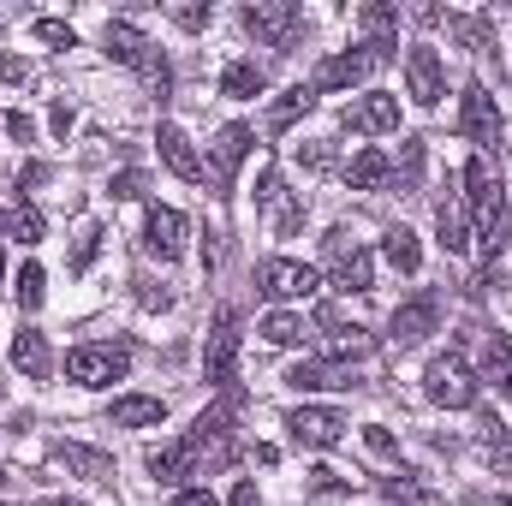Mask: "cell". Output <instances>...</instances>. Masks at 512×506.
Segmentation results:
<instances>
[{
	"label": "cell",
	"mask_w": 512,
	"mask_h": 506,
	"mask_svg": "<svg viewBox=\"0 0 512 506\" xmlns=\"http://www.w3.org/2000/svg\"><path fill=\"white\" fill-rule=\"evenodd\" d=\"M0 239H18V245H42V215L30 203L18 209H0Z\"/></svg>",
	"instance_id": "cell-29"
},
{
	"label": "cell",
	"mask_w": 512,
	"mask_h": 506,
	"mask_svg": "<svg viewBox=\"0 0 512 506\" xmlns=\"http://www.w3.org/2000/svg\"><path fill=\"white\" fill-rule=\"evenodd\" d=\"M143 239H149V251L161 256V262H173V256L185 251V215L179 209H149Z\"/></svg>",
	"instance_id": "cell-18"
},
{
	"label": "cell",
	"mask_w": 512,
	"mask_h": 506,
	"mask_svg": "<svg viewBox=\"0 0 512 506\" xmlns=\"http://www.w3.org/2000/svg\"><path fill=\"white\" fill-rule=\"evenodd\" d=\"M387 54H393V42H358V48H346V54H328L322 66H316V78H310V90H352V84H364L376 66H387Z\"/></svg>",
	"instance_id": "cell-2"
},
{
	"label": "cell",
	"mask_w": 512,
	"mask_h": 506,
	"mask_svg": "<svg viewBox=\"0 0 512 506\" xmlns=\"http://www.w3.org/2000/svg\"><path fill=\"white\" fill-rule=\"evenodd\" d=\"M173 18H179V24H185V30H203V24H209V6H179V12H173Z\"/></svg>",
	"instance_id": "cell-44"
},
{
	"label": "cell",
	"mask_w": 512,
	"mask_h": 506,
	"mask_svg": "<svg viewBox=\"0 0 512 506\" xmlns=\"http://www.w3.org/2000/svg\"><path fill=\"white\" fill-rule=\"evenodd\" d=\"M399 24V12L393 6H364V30H376V42H387V30Z\"/></svg>",
	"instance_id": "cell-38"
},
{
	"label": "cell",
	"mask_w": 512,
	"mask_h": 506,
	"mask_svg": "<svg viewBox=\"0 0 512 506\" xmlns=\"http://www.w3.org/2000/svg\"><path fill=\"white\" fill-rule=\"evenodd\" d=\"M256 292L274 298V304L310 298V292H316V268H310V262H292V256H268V262H256Z\"/></svg>",
	"instance_id": "cell-4"
},
{
	"label": "cell",
	"mask_w": 512,
	"mask_h": 506,
	"mask_svg": "<svg viewBox=\"0 0 512 506\" xmlns=\"http://www.w3.org/2000/svg\"><path fill=\"white\" fill-rule=\"evenodd\" d=\"M137 286H143V292H137V304H143V310H167V304H173V298H167V286H149V280H137Z\"/></svg>",
	"instance_id": "cell-40"
},
{
	"label": "cell",
	"mask_w": 512,
	"mask_h": 506,
	"mask_svg": "<svg viewBox=\"0 0 512 506\" xmlns=\"http://www.w3.org/2000/svg\"><path fill=\"white\" fill-rule=\"evenodd\" d=\"M286 381H292L298 393H322V387H358L346 364H328V358H316V364H298Z\"/></svg>",
	"instance_id": "cell-22"
},
{
	"label": "cell",
	"mask_w": 512,
	"mask_h": 506,
	"mask_svg": "<svg viewBox=\"0 0 512 506\" xmlns=\"http://www.w3.org/2000/svg\"><path fill=\"white\" fill-rule=\"evenodd\" d=\"M149 471H155V483H185V477H197L203 471V459H197V447H191V435L185 441H167V447H149Z\"/></svg>",
	"instance_id": "cell-15"
},
{
	"label": "cell",
	"mask_w": 512,
	"mask_h": 506,
	"mask_svg": "<svg viewBox=\"0 0 512 506\" xmlns=\"http://www.w3.org/2000/svg\"><path fill=\"white\" fill-rule=\"evenodd\" d=\"M42 292H48V274H42L36 262H24V268H18V304H24V310H36V304H42Z\"/></svg>",
	"instance_id": "cell-35"
},
{
	"label": "cell",
	"mask_w": 512,
	"mask_h": 506,
	"mask_svg": "<svg viewBox=\"0 0 512 506\" xmlns=\"http://www.w3.org/2000/svg\"><path fill=\"white\" fill-rule=\"evenodd\" d=\"M0 280H6V262H0ZM0 292H6V286H0Z\"/></svg>",
	"instance_id": "cell-50"
},
{
	"label": "cell",
	"mask_w": 512,
	"mask_h": 506,
	"mask_svg": "<svg viewBox=\"0 0 512 506\" xmlns=\"http://www.w3.org/2000/svg\"><path fill=\"white\" fill-rule=\"evenodd\" d=\"M417 173H423V143L411 137V143H405V155H399V167H393L399 191H417Z\"/></svg>",
	"instance_id": "cell-36"
},
{
	"label": "cell",
	"mask_w": 512,
	"mask_h": 506,
	"mask_svg": "<svg viewBox=\"0 0 512 506\" xmlns=\"http://www.w3.org/2000/svg\"><path fill=\"white\" fill-rule=\"evenodd\" d=\"M346 126L364 131V137H382V131H399V96H358L352 108H346Z\"/></svg>",
	"instance_id": "cell-16"
},
{
	"label": "cell",
	"mask_w": 512,
	"mask_h": 506,
	"mask_svg": "<svg viewBox=\"0 0 512 506\" xmlns=\"http://www.w3.org/2000/svg\"><path fill=\"white\" fill-rule=\"evenodd\" d=\"M435 322H441V298H435V292H417V298H405V304L393 310L387 334H393V346H417V340L435 334Z\"/></svg>",
	"instance_id": "cell-11"
},
{
	"label": "cell",
	"mask_w": 512,
	"mask_h": 506,
	"mask_svg": "<svg viewBox=\"0 0 512 506\" xmlns=\"http://www.w3.org/2000/svg\"><path fill=\"white\" fill-rule=\"evenodd\" d=\"M346 239H352L346 227L328 233V280H334L340 292H370V286H376V262H370V251H358V245H346Z\"/></svg>",
	"instance_id": "cell-5"
},
{
	"label": "cell",
	"mask_w": 512,
	"mask_h": 506,
	"mask_svg": "<svg viewBox=\"0 0 512 506\" xmlns=\"http://www.w3.org/2000/svg\"><path fill=\"white\" fill-rule=\"evenodd\" d=\"M387 501H399V506H441V495H429L411 471H399V477H387Z\"/></svg>",
	"instance_id": "cell-32"
},
{
	"label": "cell",
	"mask_w": 512,
	"mask_h": 506,
	"mask_svg": "<svg viewBox=\"0 0 512 506\" xmlns=\"http://www.w3.org/2000/svg\"><path fill=\"white\" fill-rule=\"evenodd\" d=\"M54 506H78V501H54Z\"/></svg>",
	"instance_id": "cell-51"
},
{
	"label": "cell",
	"mask_w": 512,
	"mask_h": 506,
	"mask_svg": "<svg viewBox=\"0 0 512 506\" xmlns=\"http://www.w3.org/2000/svg\"><path fill=\"white\" fill-rule=\"evenodd\" d=\"M108 417H114V429H149V423L167 417V405L149 399V393H120V399L108 405Z\"/></svg>",
	"instance_id": "cell-21"
},
{
	"label": "cell",
	"mask_w": 512,
	"mask_h": 506,
	"mask_svg": "<svg viewBox=\"0 0 512 506\" xmlns=\"http://www.w3.org/2000/svg\"><path fill=\"white\" fill-rule=\"evenodd\" d=\"M173 506H215V495H203V489H185Z\"/></svg>",
	"instance_id": "cell-47"
},
{
	"label": "cell",
	"mask_w": 512,
	"mask_h": 506,
	"mask_svg": "<svg viewBox=\"0 0 512 506\" xmlns=\"http://www.w3.org/2000/svg\"><path fill=\"white\" fill-rule=\"evenodd\" d=\"M262 90H268V78H262V66H251V60H233L221 72V96H233V102H251Z\"/></svg>",
	"instance_id": "cell-26"
},
{
	"label": "cell",
	"mask_w": 512,
	"mask_h": 506,
	"mask_svg": "<svg viewBox=\"0 0 512 506\" xmlns=\"http://www.w3.org/2000/svg\"><path fill=\"white\" fill-rule=\"evenodd\" d=\"M48 120H54V131H60V137H66V131H72V108H66V102H54V114H48Z\"/></svg>",
	"instance_id": "cell-45"
},
{
	"label": "cell",
	"mask_w": 512,
	"mask_h": 506,
	"mask_svg": "<svg viewBox=\"0 0 512 506\" xmlns=\"http://www.w3.org/2000/svg\"><path fill=\"white\" fill-rule=\"evenodd\" d=\"M495 506H512V501H507V495H495Z\"/></svg>",
	"instance_id": "cell-49"
},
{
	"label": "cell",
	"mask_w": 512,
	"mask_h": 506,
	"mask_svg": "<svg viewBox=\"0 0 512 506\" xmlns=\"http://www.w3.org/2000/svg\"><path fill=\"white\" fill-rule=\"evenodd\" d=\"M382 256L399 268V274H417V268H423V245H417L411 227H393V233L382 239Z\"/></svg>",
	"instance_id": "cell-27"
},
{
	"label": "cell",
	"mask_w": 512,
	"mask_h": 506,
	"mask_svg": "<svg viewBox=\"0 0 512 506\" xmlns=\"http://www.w3.org/2000/svg\"><path fill=\"white\" fill-rule=\"evenodd\" d=\"M364 441H370V453H382V459H399V441L387 435L382 423H370V429H364Z\"/></svg>",
	"instance_id": "cell-39"
},
{
	"label": "cell",
	"mask_w": 512,
	"mask_h": 506,
	"mask_svg": "<svg viewBox=\"0 0 512 506\" xmlns=\"http://www.w3.org/2000/svg\"><path fill=\"white\" fill-rule=\"evenodd\" d=\"M298 155H304L310 167H328V143H310V149H298Z\"/></svg>",
	"instance_id": "cell-46"
},
{
	"label": "cell",
	"mask_w": 512,
	"mask_h": 506,
	"mask_svg": "<svg viewBox=\"0 0 512 506\" xmlns=\"http://www.w3.org/2000/svg\"><path fill=\"white\" fill-rule=\"evenodd\" d=\"M155 149H161V161H167L179 179H203V161H197L191 137H185L179 126H161V131H155Z\"/></svg>",
	"instance_id": "cell-20"
},
{
	"label": "cell",
	"mask_w": 512,
	"mask_h": 506,
	"mask_svg": "<svg viewBox=\"0 0 512 506\" xmlns=\"http://www.w3.org/2000/svg\"><path fill=\"white\" fill-rule=\"evenodd\" d=\"M54 465H60L66 477H90V483H114V459H108V453H96V447H78V441H66V447L54 453Z\"/></svg>",
	"instance_id": "cell-19"
},
{
	"label": "cell",
	"mask_w": 512,
	"mask_h": 506,
	"mask_svg": "<svg viewBox=\"0 0 512 506\" xmlns=\"http://www.w3.org/2000/svg\"><path fill=\"white\" fill-rule=\"evenodd\" d=\"M233 358H239V310H221L209 340H203V376H209V387L233 381Z\"/></svg>",
	"instance_id": "cell-8"
},
{
	"label": "cell",
	"mask_w": 512,
	"mask_h": 506,
	"mask_svg": "<svg viewBox=\"0 0 512 506\" xmlns=\"http://www.w3.org/2000/svg\"><path fill=\"white\" fill-rule=\"evenodd\" d=\"M435 233H441V251H453V256L471 251V221H465V203H441V209H435Z\"/></svg>",
	"instance_id": "cell-25"
},
{
	"label": "cell",
	"mask_w": 512,
	"mask_h": 506,
	"mask_svg": "<svg viewBox=\"0 0 512 506\" xmlns=\"http://www.w3.org/2000/svg\"><path fill=\"white\" fill-rule=\"evenodd\" d=\"M405 96L417 102V108H435L441 96H447V72H441V54L435 48H411L405 54Z\"/></svg>",
	"instance_id": "cell-10"
},
{
	"label": "cell",
	"mask_w": 512,
	"mask_h": 506,
	"mask_svg": "<svg viewBox=\"0 0 512 506\" xmlns=\"http://www.w3.org/2000/svg\"><path fill=\"white\" fill-rule=\"evenodd\" d=\"M310 108H316V90H310V84H298V90H286V96H280V102L268 108V131H286L292 120H304Z\"/></svg>",
	"instance_id": "cell-30"
},
{
	"label": "cell",
	"mask_w": 512,
	"mask_h": 506,
	"mask_svg": "<svg viewBox=\"0 0 512 506\" xmlns=\"http://www.w3.org/2000/svg\"><path fill=\"white\" fill-rule=\"evenodd\" d=\"M459 131L477 143V149H489L495 137H501V108H495V96L483 90V84H471L465 90V108H459Z\"/></svg>",
	"instance_id": "cell-13"
},
{
	"label": "cell",
	"mask_w": 512,
	"mask_h": 506,
	"mask_svg": "<svg viewBox=\"0 0 512 506\" xmlns=\"http://www.w3.org/2000/svg\"><path fill=\"white\" fill-rule=\"evenodd\" d=\"M227 506H256V483H239V489H233V501Z\"/></svg>",
	"instance_id": "cell-48"
},
{
	"label": "cell",
	"mask_w": 512,
	"mask_h": 506,
	"mask_svg": "<svg viewBox=\"0 0 512 506\" xmlns=\"http://www.w3.org/2000/svg\"><path fill=\"white\" fill-rule=\"evenodd\" d=\"M131 364V346H78L66 352V376L78 387H114Z\"/></svg>",
	"instance_id": "cell-3"
},
{
	"label": "cell",
	"mask_w": 512,
	"mask_h": 506,
	"mask_svg": "<svg viewBox=\"0 0 512 506\" xmlns=\"http://www.w3.org/2000/svg\"><path fill=\"white\" fill-rule=\"evenodd\" d=\"M286 429H292L298 447L322 453V447H334V441L346 435V417H340V411H322V405H298V411L286 417Z\"/></svg>",
	"instance_id": "cell-12"
},
{
	"label": "cell",
	"mask_w": 512,
	"mask_h": 506,
	"mask_svg": "<svg viewBox=\"0 0 512 506\" xmlns=\"http://www.w3.org/2000/svg\"><path fill=\"white\" fill-rule=\"evenodd\" d=\"M96 251H102V227H96V221H84V227H78V239H72V262H66V268H72V274H84V268L96 262Z\"/></svg>",
	"instance_id": "cell-33"
},
{
	"label": "cell",
	"mask_w": 512,
	"mask_h": 506,
	"mask_svg": "<svg viewBox=\"0 0 512 506\" xmlns=\"http://www.w3.org/2000/svg\"><path fill=\"white\" fill-rule=\"evenodd\" d=\"M30 36H36V42H48V48H78V30H72V24H60V18H36V24H30Z\"/></svg>",
	"instance_id": "cell-34"
},
{
	"label": "cell",
	"mask_w": 512,
	"mask_h": 506,
	"mask_svg": "<svg viewBox=\"0 0 512 506\" xmlns=\"http://www.w3.org/2000/svg\"><path fill=\"white\" fill-rule=\"evenodd\" d=\"M0 483H6V477H0Z\"/></svg>",
	"instance_id": "cell-52"
},
{
	"label": "cell",
	"mask_w": 512,
	"mask_h": 506,
	"mask_svg": "<svg viewBox=\"0 0 512 506\" xmlns=\"http://www.w3.org/2000/svg\"><path fill=\"white\" fill-rule=\"evenodd\" d=\"M429 399H435V405H447V411L477 405V376H471V364H465L459 352H447V358H435V364H429Z\"/></svg>",
	"instance_id": "cell-6"
},
{
	"label": "cell",
	"mask_w": 512,
	"mask_h": 506,
	"mask_svg": "<svg viewBox=\"0 0 512 506\" xmlns=\"http://www.w3.org/2000/svg\"><path fill=\"white\" fill-rule=\"evenodd\" d=\"M465 203H471L477 239H483L489 251H501V239H507V191H501L489 155H471V167H465Z\"/></svg>",
	"instance_id": "cell-1"
},
{
	"label": "cell",
	"mask_w": 512,
	"mask_h": 506,
	"mask_svg": "<svg viewBox=\"0 0 512 506\" xmlns=\"http://www.w3.org/2000/svg\"><path fill=\"white\" fill-rule=\"evenodd\" d=\"M483 370L489 381L512 399V334H489V352H483Z\"/></svg>",
	"instance_id": "cell-31"
},
{
	"label": "cell",
	"mask_w": 512,
	"mask_h": 506,
	"mask_svg": "<svg viewBox=\"0 0 512 506\" xmlns=\"http://www.w3.org/2000/svg\"><path fill=\"white\" fill-rule=\"evenodd\" d=\"M298 24H304V12L292 0H256V6H245V30L262 36V42H274V48H292Z\"/></svg>",
	"instance_id": "cell-9"
},
{
	"label": "cell",
	"mask_w": 512,
	"mask_h": 506,
	"mask_svg": "<svg viewBox=\"0 0 512 506\" xmlns=\"http://www.w3.org/2000/svg\"><path fill=\"white\" fill-rule=\"evenodd\" d=\"M447 30H453L465 48H489V30H483L477 18H459V12H447Z\"/></svg>",
	"instance_id": "cell-37"
},
{
	"label": "cell",
	"mask_w": 512,
	"mask_h": 506,
	"mask_svg": "<svg viewBox=\"0 0 512 506\" xmlns=\"http://www.w3.org/2000/svg\"><path fill=\"white\" fill-rule=\"evenodd\" d=\"M6 131H12V143H30L36 137V120L30 114H6Z\"/></svg>",
	"instance_id": "cell-42"
},
{
	"label": "cell",
	"mask_w": 512,
	"mask_h": 506,
	"mask_svg": "<svg viewBox=\"0 0 512 506\" xmlns=\"http://www.w3.org/2000/svg\"><path fill=\"white\" fill-rule=\"evenodd\" d=\"M245 155H251V126H221L215 131V143H209V185H215V197L233 191Z\"/></svg>",
	"instance_id": "cell-7"
},
{
	"label": "cell",
	"mask_w": 512,
	"mask_h": 506,
	"mask_svg": "<svg viewBox=\"0 0 512 506\" xmlns=\"http://www.w3.org/2000/svg\"><path fill=\"white\" fill-rule=\"evenodd\" d=\"M102 48H108V60H120V66H149V60H155V54H149L155 42H149L137 24H126V18H114V24L102 30Z\"/></svg>",
	"instance_id": "cell-17"
},
{
	"label": "cell",
	"mask_w": 512,
	"mask_h": 506,
	"mask_svg": "<svg viewBox=\"0 0 512 506\" xmlns=\"http://www.w3.org/2000/svg\"><path fill=\"white\" fill-rule=\"evenodd\" d=\"M387 179H393V161H387L382 149H358L352 167H346V185H352V191H376Z\"/></svg>",
	"instance_id": "cell-24"
},
{
	"label": "cell",
	"mask_w": 512,
	"mask_h": 506,
	"mask_svg": "<svg viewBox=\"0 0 512 506\" xmlns=\"http://www.w3.org/2000/svg\"><path fill=\"white\" fill-rule=\"evenodd\" d=\"M24 78H30V66L18 54H0V84H24Z\"/></svg>",
	"instance_id": "cell-41"
},
{
	"label": "cell",
	"mask_w": 512,
	"mask_h": 506,
	"mask_svg": "<svg viewBox=\"0 0 512 506\" xmlns=\"http://www.w3.org/2000/svg\"><path fill=\"white\" fill-rule=\"evenodd\" d=\"M114 197H143V173H120V179H114Z\"/></svg>",
	"instance_id": "cell-43"
},
{
	"label": "cell",
	"mask_w": 512,
	"mask_h": 506,
	"mask_svg": "<svg viewBox=\"0 0 512 506\" xmlns=\"http://www.w3.org/2000/svg\"><path fill=\"white\" fill-rule=\"evenodd\" d=\"M6 358H12V370H18L24 381H48L54 376V352H48V340H42L36 328H18L12 346H6Z\"/></svg>",
	"instance_id": "cell-14"
},
{
	"label": "cell",
	"mask_w": 512,
	"mask_h": 506,
	"mask_svg": "<svg viewBox=\"0 0 512 506\" xmlns=\"http://www.w3.org/2000/svg\"><path fill=\"white\" fill-rule=\"evenodd\" d=\"M370 352H376V340H370L358 322H352V328H328V340H322V358H328V364H346V358L358 364V358H370Z\"/></svg>",
	"instance_id": "cell-23"
},
{
	"label": "cell",
	"mask_w": 512,
	"mask_h": 506,
	"mask_svg": "<svg viewBox=\"0 0 512 506\" xmlns=\"http://www.w3.org/2000/svg\"><path fill=\"white\" fill-rule=\"evenodd\" d=\"M256 334H262L268 346H298L310 328H304V316H292V310H268V316L256 322Z\"/></svg>",
	"instance_id": "cell-28"
}]
</instances>
